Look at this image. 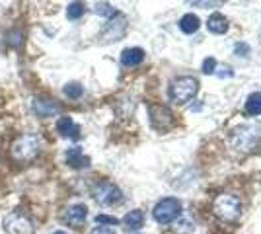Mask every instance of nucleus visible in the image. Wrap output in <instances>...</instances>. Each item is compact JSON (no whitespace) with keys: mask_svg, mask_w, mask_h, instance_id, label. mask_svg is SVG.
Masks as SVG:
<instances>
[{"mask_svg":"<svg viewBox=\"0 0 261 234\" xmlns=\"http://www.w3.org/2000/svg\"><path fill=\"white\" fill-rule=\"evenodd\" d=\"M201 25V20L195 16V14H185L181 20H179V29L187 34V36H191V34H195L197 29H199Z\"/></svg>","mask_w":261,"mask_h":234,"instance_id":"nucleus-16","label":"nucleus"},{"mask_svg":"<svg viewBox=\"0 0 261 234\" xmlns=\"http://www.w3.org/2000/svg\"><path fill=\"white\" fill-rule=\"evenodd\" d=\"M197 90H199L197 78H193V76H179V78H174V80L170 82L168 94H170V99H172V102L185 104V102L195 98Z\"/></svg>","mask_w":261,"mask_h":234,"instance_id":"nucleus-3","label":"nucleus"},{"mask_svg":"<svg viewBox=\"0 0 261 234\" xmlns=\"http://www.w3.org/2000/svg\"><path fill=\"white\" fill-rule=\"evenodd\" d=\"M62 92H64V96L70 99H78L82 94H84V88L82 84H78V82H68L66 86L62 88Z\"/></svg>","mask_w":261,"mask_h":234,"instance_id":"nucleus-20","label":"nucleus"},{"mask_svg":"<svg viewBox=\"0 0 261 234\" xmlns=\"http://www.w3.org/2000/svg\"><path fill=\"white\" fill-rule=\"evenodd\" d=\"M4 232L6 234H33L35 226L31 217L24 211H12L4 217Z\"/></svg>","mask_w":261,"mask_h":234,"instance_id":"nucleus-5","label":"nucleus"},{"mask_svg":"<svg viewBox=\"0 0 261 234\" xmlns=\"http://www.w3.org/2000/svg\"><path fill=\"white\" fill-rule=\"evenodd\" d=\"M94 199L100 205H103V207H113V205H119L123 201V191L115 184L100 182V184L94 187Z\"/></svg>","mask_w":261,"mask_h":234,"instance_id":"nucleus-8","label":"nucleus"},{"mask_svg":"<svg viewBox=\"0 0 261 234\" xmlns=\"http://www.w3.org/2000/svg\"><path fill=\"white\" fill-rule=\"evenodd\" d=\"M261 139V125H242L232 133V145L236 150L249 152L257 147Z\"/></svg>","mask_w":261,"mask_h":234,"instance_id":"nucleus-4","label":"nucleus"},{"mask_svg":"<svg viewBox=\"0 0 261 234\" xmlns=\"http://www.w3.org/2000/svg\"><path fill=\"white\" fill-rule=\"evenodd\" d=\"M66 164L70 168H76V170H82V168H88L90 166V158L82 152L80 147H74L70 150H66Z\"/></svg>","mask_w":261,"mask_h":234,"instance_id":"nucleus-13","label":"nucleus"},{"mask_svg":"<svg viewBox=\"0 0 261 234\" xmlns=\"http://www.w3.org/2000/svg\"><path fill=\"white\" fill-rule=\"evenodd\" d=\"M238 57H248L249 55V45L248 43H236V47H234Z\"/></svg>","mask_w":261,"mask_h":234,"instance_id":"nucleus-23","label":"nucleus"},{"mask_svg":"<svg viewBox=\"0 0 261 234\" xmlns=\"http://www.w3.org/2000/svg\"><path fill=\"white\" fill-rule=\"evenodd\" d=\"M53 234H66V232H62V230H55Z\"/></svg>","mask_w":261,"mask_h":234,"instance_id":"nucleus-27","label":"nucleus"},{"mask_svg":"<svg viewBox=\"0 0 261 234\" xmlns=\"http://www.w3.org/2000/svg\"><path fill=\"white\" fill-rule=\"evenodd\" d=\"M246 111L249 115H261V92L249 94V98L246 99Z\"/></svg>","mask_w":261,"mask_h":234,"instance_id":"nucleus-18","label":"nucleus"},{"mask_svg":"<svg viewBox=\"0 0 261 234\" xmlns=\"http://www.w3.org/2000/svg\"><path fill=\"white\" fill-rule=\"evenodd\" d=\"M212 213L224 222H236L242 215V201L232 193H220L212 201Z\"/></svg>","mask_w":261,"mask_h":234,"instance_id":"nucleus-2","label":"nucleus"},{"mask_svg":"<svg viewBox=\"0 0 261 234\" xmlns=\"http://www.w3.org/2000/svg\"><path fill=\"white\" fill-rule=\"evenodd\" d=\"M142 61H144V51L140 47H129V49H125L121 53V64L127 66V69L138 66Z\"/></svg>","mask_w":261,"mask_h":234,"instance_id":"nucleus-14","label":"nucleus"},{"mask_svg":"<svg viewBox=\"0 0 261 234\" xmlns=\"http://www.w3.org/2000/svg\"><path fill=\"white\" fill-rule=\"evenodd\" d=\"M179 215H181V203L175 197L160 199V201L154 205V209H152L154 221L160 222V224H170V222L175 221Z\"/></svg>","mask_w":261,"mask_h":234,"instance_id":"nucleus-6","label":"nucleus"},{"mask_svg":"<svg viewBox=\"0 0 261 234\" xmlns=\"http://www.w3.org/2000/svg\"><path fill=\"white\" fill-rule=\"evenodd\" d=\"M57 131L62 139H78L80 137V127L72 121V117L68 115H62L57 121Z\"/></svg>","mask_w":261,"mask_h":234,"instance_id":"nucleus-12","label":"nucleus"},{"mask_svg":"<svg viewBox=\"0 0 261 234\" xmlns=\"http://www.w3.org/2000/svg\"><path fill=\"white\" fill-rule=\"evenodd\" d=\"M148 113H150V123H152L154 129H158V131H168L174 125V113L168 110L166 106L150 104Z\"/></svg>","mask_w":261,"mask_h":234,"instance_id":"nucleus-9","label":"nucleus"},{"mask_svg":"<svg viewBox=\"0 0 261 234\" xmlns=\"http://www.w3.org/2000/svg\"><path fill=\"white\" fill-rule=\"evenodd\" d=\"M41 150V143L35 135L31 133H25V135H20L10 147V156H12L14 162L18 164H27V162L35 160Z\"/></svg>","mask_w":261,"mask_h":234,"instance_id":"nucleus-1","label":"nucleus"},{"mask_svg":"<svg viewBox=\"0 0 261 234\" xmlns=\"http://www.w3.org/2000/svg\"><path fill=\"white\" fill-rule=\"evenodd\" d=\"M142 222H144V215H142V211H131V213H127L123 217V224L129 228V230H138L140 226H142Z\"/></svg>","mask_w":261,"mask_h":234,"instance_id":"nucleus-17","label":"nucleus"},{"mask_svg":"<svg viewBox=\"0 0 261 234\" xmlns=\"http://www.w3.org/2000/svg\"><path fill=\"white\" fill-rule=\"evenodd\" d=\"M207 27H209L211 34L220 36V34L228 31V20L224 18L222 14H212L211 18H209V22H207Z\"/></svg>","mask_w":261,"mask_h":234,"instance_id":"nucleus-15","label":"nucleus"},{"mask_svg":"<svg viewBox=\"0 0 261 234\" xmlns=\"http://www.w3.org/2000/svg\"><path fill=\"white\" fill-rule=\"evenodd\" d=\"M86 219H88V207L82 205V203H74V205H70L68 209L64 211V222L68 226H72V228L82 226L86 222Z\"/></svg>","mask_w":261,"mask_h":234,"instance_id":"nucleus-11","label":"nucleus"},{"mask_svg":"<svg viewBox=\"0 0 261 234\" xmlns=\"http://www.w3.org/2000/svg\"><path fill=\"white\" fill-rule=\"evenodd\" d=\"M86 12V6H84V2H70L68 4V8H66V18L68 20H78V18H82Z\"/></svg>","mask_w":261,"mask_h":234,"instance_id":"nucleus-19","label":"nucleus"},{"mask_svg":"<svg viewBox=\"0 0 261 234\" xmlns=\"http://www.w3.org/2000/svg\"><path fill=\"white\" fill-rule=\"evenodd\" d=\"M31 110H33V113H35L38 117H41V119L55 117V115L61 113V108H59V104H57L55 99L43 98V96L33 98V102H31Z\"/></svg>","mask_w":261,"mask_h":234,"instance_id":"nucleus-10","label":"nucleus"},{"mask_svg":"<svg viewBox=\"0 0 261 234\" xmlns=\"http://www.w3.org/2000/svg\"><path fill=\"white\" fill-rule=\"evenodd\" d=\"M193 6H218L220 2H191Z\"/></svg>","mask_w":261,"mask_h":234,"instance_id":"nucleus-26","label":"nucleus"},{"mask_svg":"<svg viewBox=\"0 0 261 234\" xmlns=\"http://www.w3.org/2000/svg\"><path fill=\"white\" fill-rule=\"evenodd\" d=\"M214 69H216V61L212 57L203 61V73L205 74H214Z\"/></svg>","mask_w":261,"mask_h":234,"instance_id":"nucleus-22","label":"nucleus"},{"mask_svg":"<svg viewBox=\"0 0 261 234\" xmlns=\"http://www.w3.org/2000/svg\"><path fill=\"white\" fill-rule=\"evenodd\" d=\"M125 31H127V18L123 14H115L113 18L107 20V24L103 25L100 34V43H115L119 39H123Z\"/></svg>","mask_w":261,"mask_h":234,"instance_id":"nucleus-7","label":"nucleus"},{"mask_svg":"<svg viewBox=\"0 0 261 234\" xmlns=\"http://www.w3.org/2000/svg\"><path fill=\"white\" fill-rule=\"evenodd\" d=\"M96 222H100V224H117V219L115 217H109V215H98L96 217Z\"/></svg>","mask_w":261,"mask_h":234,"instance_id":"nucleus-24","label":"nucleus"},{"mask_svg":"<svg viewBox=\"0 0 261 234\" xmlns=\"http://www.w3.org/2000/svg\"><path fill=\"white\" fill-rule=\"evenodd\" d=\"M90 234H117V232L113 228H109V226H96Z\"/></svg>","mask_w":261,"mask_h":234,"instance_id":"nucleus-25","label":"nucleus"},{"mask_svg":"<svg viewBox=\"0 0 261 234\" xmlns=\"http://www.w3.org/2000/svg\"><path fill=\"white\" fill-rule=\"evenodd\" d=\"M94 12L98 14V16H103V18H113V16L117 14L109 2H98V4L94 6Z\"/></svg>","mask_w":261,"mask_h":234,"instance_id":"nucleus-21","label":"nucleus"}]
</instances>
